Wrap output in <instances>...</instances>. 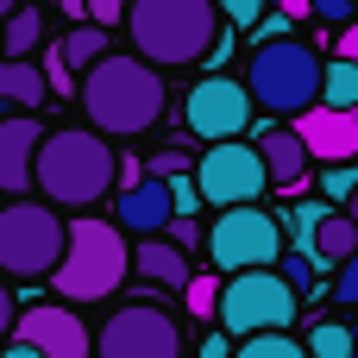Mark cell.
<instances>
[{
  "label": "cell",
  "instance_id": "6da1fadb",
  "mask_svg": "<svg viewBox=\"0 0 358 358\" xmlns=\"http://www.w3.org/2000/svg\"><path fill=\"white\" fill-rule=\"evenodd\" d=\"M76 94H82L88 126L107 132V138H138L170 107V88H164L157 63H145L138 50H107L101 63H88L82 82H76Z\"/></svg>",
  "mask_w": 358,
  "mask_h": 358
},
{
  "label": "cell",
  "instance_id": "ee69618b",
  "mask_svg": "<svg viewBox=\"0 0 358 358\" xmlns=\"http://www.w3.org/2000/svg\"><path fill=\"white\" fill-rule=\"evenodd\" d=\"M352 201H358V189H352Z\"/></svg>",
  "mask_w": 358,
  "mask_h": 358
},
{
  "label": "cell",
  "instance_id": "ac0fdd59",
  "mask_svg": "<svg viewBox=\"0 0 358 358\" xmlns=\"http://www.w3.org/2000/svg\"><path fill=\"white\" fill-rule=\"evenodd\" d=\"M44 101H50L44 69H38L31 57H6V63H0V107H13V113H38Z\"/></svg>",
  "mask_w": 358,
  "mask_h": 358
},
{
  "label": "cell",
  "instance_id": "836d02e7",
  "mask_svg": "<svg viewBox=\"0 0 358 358\" xmlns=\"http://www.w3.org/2000/svg\"><path fill=\"white\" fill-rule=\"evenodd\" d=\"M88 19L94 25H120L126 19V0H88Z\"/></svg>",
  "mask_w": 358,
  "mask_h": 358
},
{
  "label": "cell",
  "instance_id": "277c9868",
  "mask_svg": "<svg viewBox=\"0 0 358 358\" xmlns=\"http://www.w3.org/2000/svg\"><path fill=\"white\" fill-rule=\"evenodd\" d=\"M132 271V245H126V227L120 220H76L69 239H63V258L50 271L57 296L63 302H107Z\"/></svg>",
  "mask_w": 358,
  "mask_h": 358
},
{
  "label": "cell",
  "instance_id": "4316f807",
  "mask_svg": "<svg viewBox=\"0 0 358 358\" xmlns=\"http://www.w3.org/2000/svg\"><path fill=\"white\" fill-rule=\"evenodd\" d=\"M182 302H189V315H214V302H220V277H189L182 283Z\"/></svg>",
  "mask_w": 358,
  "mask_h": 358
},
{
  "label": "cell",
  "instance_id": "60d3db41",
  "mask_svg": "<svg viewBox=\"0 0 358 358\" xmlns=\"http://www.w3.org/2000/svg\"><path fill=\"white\" fill-rule=\"evenodd\" d=\"M283 13H289V19H302V13H308V0H283Z\"/></svg>",
  "mask_w": 358,
  "mask_h": 358
},
{
  "label": "cell",
  "instance_id": "1f68e13d",
  "mask_svg": "<svg viewBox=\"0 0 358 358\" xmlns=\"http://www.w3.org/2000/svg\"><path fill=\"white\" fill-rule=\"evenodd\" d=\"M38 69H44V82H50V94H69V88H76V82H69L76 69L63 63V50H44V63H38Z\"/></svg>",
  "mask_w": 358,
  "mask_h": 358
},
{
  "label": "cell",
  "instance_id": "83f0119b",
  "mask_svg": "<svg viewBox=\"0 0 358 358\" xmlns=\"http://www.w3.org/2000/svg\"><path fill=\"white\" fill-rule=\"evenodd\" d=\"M214 6H220V19L233 31H258L264 25V0H214Z\"/></svg>",
  "mask_w": 358,
  "mask_h": 358
},
{
  "label": "cell",
  "instance_id": "2e32d148",
  "mask_svg": "<svg viewBox=\"0 0 358 358\" xmlns=\"http://www.w3.org/2000/svg\"><path fill=\"white\" fill-rule=\"evenodd\" d=\"M176 220V201H170V182L164 176H138L126 195H120V227H132L138 239L145 233H164Z\"/></svg>",
  "mask_w": 358,
  "mask_h": 358
},
{
  "label": "cell",
  "instance_id": "9a60e30c",
  "mask_svg": "<svg viewBox=\"0 0 358 358\" xmlns=\"http://www.w3.org/2000/svg\"><path fill=\"white\" fill-rule=\"evenodd\" d=\"M38 138H44L38 113H6V120H0V195H6V201L31 189V157H38Z\"/></svg>",
  "mask_w": 358,
  "mask_h": 358
},
{
  "label": "cell",
  "instance_id": "b9f144b4",
  "mask_svg": "<svg viewBox=\"0 0 358 358\" xmlns=\"http://www.w3.org/2000/svg\"><path fill=\"white\" fill-rule=\"evenodd\" d=\"M13 6H25V0H0V19H6V13H13Z\"/></svg>",
  "mask_w": 358,
  "mask_h": 358
},
{
  "label": "cell",
  "instance_id": "5b68a950",
  "mask_svg": "<svg viewBox=\"0 0 358 358\" xmlns=\"http://www.w3.org/2000/svg\"><path fill=\"white\" fill-rule=\"evenodd\" d=\"M321 57L302 38H258L252 63H245V94L252 107H264L271 120H296L321 101Z\"/></svg>",
  "mask_w": 358,
  "mask_h": 358
},
{
  "label": "cell",
  "instance_id": "7c38bea8",
  "mask_svg": "<svg viewBox=\"0 0 358 358\" xmlns=\"http://www.w3.org/2000/svg\"><path fill=\"white\" fill-rule=\"evenodd\" d=\"M13 340L38 346L44 358H94V334L82 327V315H69L63 302H31L13 321Z\"/></svg>",
  "mask_w": 358,
  "mask_h": 358
},
{
  "label": "cell",
  "instance_id": "cb8c5ba5",
  "mask_svg": "<svg viewBox=\"0 0 358 358\" xmlns=\"http://www.w3.org/2000/svg\"><path fill=\"white\" fill-rule=\"evenodd\" d=\"M308 358H352V327L327 315V321L308 334Z\"/></svg>",
  "mask_w": 358,
  "mask_h": 358
},
{
  "label": "cell",
  "instance_id": "f1b7e54d",
  "mask_svg": "<svg viewBox=\"0 0 358 358\" xmlns=\"http://www.w3.org/2000/svg\"><path fill=\"white\" fill-rule=\"evenodd\" d=\"M170 182V201H176V220H189L195 208H201V189H195V170H176V176H164Z\"/></svg>",
  "mask_w": 358,
  "mask_h": 358
},
{
  "label": "cell",
  "instance_id": "7a4b0ae2",
  "mask_svg": "<svg viewBox=\"0 0 358 358\" xmlns=\"http://www.w3.org/2000/svg\"><path fill=\"white\" fill-rule=\"evenodd\" d=\"M120 176V157L107 145V132L94 126H57L38 138V157H31V189L50 201V208H94Z\"/></svg>",
  "mask_w": 358,
  "mask_h": 358
},
{
  "label": "cell",
  "instance_id": "ba28073f",
  "mask_svg": "<svg viewBox=\"0 0 358 358\" xmlns=\"http://www.w3.org/2000/svg\"><path fill=\"white\" fill-rule=\"evenodd\" d=\"M208 258H214V271H271L277 258H283V220L277 214H264L258 201H245V208H220V220L208 227Z\"/></svg>",
  "mask_w": 358,
  "mask_h": 358
},
{
  "label": "cell",
  "instance_id": "7402d4cb",
  "mask_svg": "<svg viewBox=\"0 0 358 358\" xmlns=\"http://www.w3.org/2000/svg\"><path fill=\"white\" fill-rule=\"evenodd\" d=\"M57 50H63V63H69V69H88V63H101V57H107V25H94V19H88V25H76Z\"/></svg>",
  "mask_w": 358,
  "mask_h": 358
},
{
  "label": "cell",
  "instance_id": "8fae6325",
  "mask_svg": "<svg viewBox=\"0 0 358 358\" xmlns=\"http://www.w3.org/2000/svg\"><path fill=\"white\" fill-rule=\"evenodd\" d=\"M252 113H258V107H252L245 82H233V76H201V82L182 94V120H189V132L208 138V145H220V138H245Z\"/></svg>",
  "mask_w": 358,
  "mask_h": 358
},
{
  "label": "cell",
  "instance_id": "f35d334b",
  "mask_svg": "<svg viewBox=\"0 0 358 358\" xmlns=\"http://www.w3.org/2000/svg\"><path fill=\"white\" fill-rule=\"evenodd\" d=\"M0 358H44L38 346H25V340H13V346H0Z\"/></svg>",
  "mask_w": 358,
  "mask_h": 358
},
{
  "label": "cell",
  "instance_id": "ab89813d",
  "mask_svg": "<svg viewBox=\"0 0 358 358\" xmlns=\"http://www.w3.org/2000/svg\"><path fill=\"white\" fill-rule=\"evenodd\" d=\"M63 13H69V19H82V13H88V0H63Z\"/></svg>",
  "mask_w": 358,
  "mask_h": 358
},
{
  "label": "cell",
  "instance_id": "5bb4252c",
  "mask_svg": "<svg viewBox=\"0 0 358 358\" xmlns=\"http://www.w3.org/2000/svg\"><path fill=\"white\" fill-rule=\"evenodd\" d=\"M252 145H258V157H264V176H271V189H283V195H302V189L315 182V157H308V145L296 138V126H264Z\"/></svg>",
  "mask_w": 358,
  "mask_h": 358
},
{
  "label": "cell",
  "instance_id": "d6a6232c",
  "mask_svg": "<svg viewBox=\"0 0 358 358\" xmlns=\"http://www.w3.org/2000/svg\"><path fill=\"white\" fill-rule=\"evenodd\" d=\"M308 13H315V19H321V25H352L358 0H308Z\"/></svg>",
  "mask_w": 358,
  "mask_h": 358
},
{
  "label": "cell",
  "instance_id": "74e56055",
  "mask_svg": "<svg viewBox=\"0 0 358 358\" xmlns=\"http://www.w3.org/2000/svg\"><path fill=\"white\" fill-rule=\"evenodd\" d=\"M334 50H340V57H352V63H358V25H340V44H334Z\"/></svg>",
  "mask_w": 358,
  "mask_h": 358
},
{
  "label": "cell",
  "instance_id": "7bdbcfd3",
  "mask_svg": "<svg viewBox=\"0 0 358 358\" xmlns=\"http://www.w3.org/2000/svg\"><path fill=\"white\" fill-rule=\"evenodd\" d=\"M352 358H358V321H352Z\"/></svg>",
  "mask_w": 358,
  "mask_h": 358
},
{
  "label": "cell",
  "instance_id": "ffe728a7",
  "mask_svg": "<svg viewBox=\"0 0 358 358\" xmlns=\"http://www.w3.org/2000/svg\"><path fill=\"white\" fill-rule=\"evenodd\" d=\"M38 38H44V13H38V6H13V13L0 19V50H6V57H31Z\"/></svg>",
  "mask_w": 358,
  "mask_h": 358
},
{
  "label": "cell",
  "instance_id": "4dcf8cb0",
  "mask_svg": "<svg viewBox=\"0 0 358 358\" xmlns=\"http://www.w3.org/2000/svg\"><path fill=\"white\" fill-rule=\"evenodd\" d=\"M321 214H327V201H302V208L289 214V233L302 239V252H308V239H315V227H321Z\"/></svg>",
  "mask_w": 358,
  "mask_h": 358
},
{
  "label": "cell",
  "instance_id": "8d00e7d4",
  "mask_svg": "<svg viewBox=\"0 0 358 358\" xmlns=\"http://www.w3.org/2000/svg\"><path fill=\"white\" fill-rule=\"evenodd\" d=\"M201 358H233V340H227V334H208V340H201Z\"/></svg>",
  "mask_w": 358,
  "mask_h": 358
},
{
  "label": "cell",
  "instance_id": "d4e9b609",
  "mask_svg": "<svg viewBox=\"0 0 358 358\" xmlns=\"http://www.w3.org/2000/svg\"><path fill=\"white\" fill-rule=\"evenodd\" d=\"M277 271H283V283H289L296 296H308V289L321 283V277H315V271H321V264H315V252H289V245H283V258H277Z\"/></svg>",
  "mask_w": 358,
  "mask_h": 358
},
{
  "label": "cell",
  "instance_id": "4fadbf2b",
  "mask_svg": "<svg viewBox=\"0 0 358 358\" xmlns=\"http://www.w3.org/2000/svg\"><path fill=\"white\" fill-rule=\"evenodd\" d=\"M296 126V138L308 145V157L315 164H352L358 157V113H346V107H308V113H296L289 120Z\"/></svg>",
  "mask_w": 358,
  "mask_h": 358
},
{
  "label": "cell",
  "instance_id": "3957f363",
  "mask_svg": "<svg viewBox=\"0 0 358 358\" xmlns=\"http://www.w3.org/2000/svg\"><path fill=\"white\" fill-rule=\"evenodd\" d=\"M132 31V50L157 69H182V63H201L220 38V6L214 0H126V19Z\"/></svg>",
  "mask_w": 358,
  "mask_h": 358
},
{
  "label": "cell",
  "instance_id": "8992f818",
  "mask_svg": "<svg viewBox=\"0 0 358 358\" xmlns=\"http://www.w3.org/2000/svg\"><path fill=\"white\" fill-rule=\"evenodd\" d=\"M302 296L283 283V271H233L220 283V302H214V321L227 340H245V334H283L296 321Z\"/></svg>",
  "mask_w": 358,
  "mask_h": 358
},
{
  "label": "cell",
  "instance_id": "603a6c76",
  "mask_svg": "<svg viewBox=\"0 0 358 358\" xmlns=\"http://www.w3.org/2000/svg\"><path fill=\"white\" fill-rule=\"evenodd\" d=\"M233 358H308V346H296L289 334H245Z\"/></svg>",
  "mask_w": 358,
  "mask_h": 358
},
{
  "label": "cell",
  "instance_id": "d6986e66",
  "mask_svg": "<svg viewBox=\"0 0 358 358\" xmlns=\"http://www.w3.org/2000/svg\"><path fill=\"white\" fill-rule=\"evenodd\" d=\"M358 245V220L352 214H340V208H327L321 214V227H315V239H308V252H315V264L321 271H334V264H346Z\"/></svg>",
  "mask_w": 358,
  "mask_h": 358
},
{
  "label": "cell",
  "instance_id": "d590c367",
  "mask_svg": "<svg viewBox=\"0 0 358 358\" xmlns=\"http://www.w3.org/2000/svg\"><path fill=\"white\" fill-rule=\"evenodd\" d=\"M13 321H19V315H13V289H6V277H0V340L13 334Z\"/></svg>",
  "mask_w": 358,
  "mask_h": 358
},
{
  "label": "cell",
  "instance_id": "e0dca14e",
  "mask_svg": "<svg viewBox=\"0 0 358 358\" xmlns=\"http://www.w3.org/2000/svg\"><path fill=\"white\" fill-rule=\"evenodd\" d=\"M132 271L138 277H151V283H164V289H182L195 271H189V252L182 245H170L164 233H145L138 245H132Z\"/></svg>",
  "mask_w": 358,
  "mask_h": 358
},
{
  "label": "cell",
  "instance_id": "484cf974",
  "mask_svg": "<svg viewBox=\"0 0 358 358\" xmlns=\"http://www.w3.org/2000/svg\"><path fill=\"white\" fill-rule=\"evenodd\" d=\"M315 182H321V201H327V208H340V201L358 189V170H352V164H327Z\"/></svg>",
  "mask_w": 358,
  "mask_h": 358
},
{
  "label": "cell",
  "instance_id": "e575fe53",
  "mask_svg": "<svg viewBox=\"0 0 358 358\" xmlns=\"http://www.w3.org/2000/svg\"><path fill=\"white\" fill-rule=\"evenodd\" d=\"M151 170H157V176H176V170H189V157H182V151H157Z\"/></svg>",
  "mask_w": 358,
  "mask_h": 358
},
{
  "label": "cell",
  "instance_id": "f546056e",
  "mask_svg": "<svg viewBox=\"0 0 358 358\" xmlns=\"http://www.w3.org/2000/svg\"><path fill=\"white\" fill-rule=\"evenodd\" d=\"M334 302L340 308H358V245H352L346 264H334Z\"/></svg>",
  "mask_w": 358,
  "mask_h": 358
},
{
  "label": "cell",
  "instance_id": "9c48e42d",
  "mask_svg": "<svg viewBox=\"0 0 358 358\" xmlns=\"http://www.w3.org/2000/svg\"><path fill=\"white\" fill-rule=\"evenodd\" d=\"M94 358H182V321L157 302H126L101 321Z\"/></svg>",
  "mask_w": 358,
  "mask_h": 358
},
{
  "label": "cell",
  "instance_id": "52a82bcc",
  "mask_svg": "<svg viewBox=\"0 0 358 358\" xmlns=\"http://www.w3.org/2000/svg\"><path fill=\"white\" fill-rule=\"evenodd\" d=\"M63 214L50 201H0V277H50L57 258H63Z\"/></svg>",
  "mask_w": 358,
  "mask_h": 358
},
{
  "label": "cell",
  "instance_id": "30bf717a",
  "mask_svg": "<svg viewBox=\"0 0 358 358\" xmlns=\"http://www.w3.org/2000/svg\"><path fill=\"white\" fill-rule=\"evenodd\" d=\"M195 189H201L208 208H245V201H258V195L271 189L258 145H252V138H220V145H208L201 164H195Z\"/></svg>",
  "mask_w": 358,
  "mask_h": 358
},
{
  "label": "cell",
  "instance_id": "44dd1931",
  "mask_svg": "<svg viewBox=\"0 0 358 358\" xmlns=\"http://www.w3.org/2000/svg\"><path fill=\"white\" fill-rule=\"evenodd\" d=\"M321 107H346V113H358V63L340 57V50H334V63L321 69Z\"/></svg>",
  "mask_w": 358,
  "mask_h": 358
}]
</instances>
